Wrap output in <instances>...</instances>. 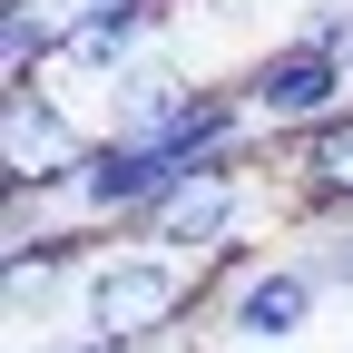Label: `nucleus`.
I'll list each match as a JSON object with an SVG mask.
<instances>
[{
	"label": "nucleus",
	"mask_w": 353,
	"mask_h": 353,
	"mask_svg": "<svg viewBox=\"0 0 353 353\" xmlns=\"http://www.w3.org/2000/svg\"><path fill=\"white\" fill-rule=\"evenodd\" d=\"M314 275H324L334 294H353V216H334V226H324V245H314Z\"/></svg>",
	"instance_id": "9"
},
{
	"label": "nucleus",
	"mask_w": 353,
	"mask_h": 353,
	"mask_svg": "<svg viewBox=\"0 0 353 353\" xmlns=\"http://www.w3.org/2000/svg\"><path fill=\"white\" fill-rule=\"evenodd\" d=\"M245 167H196V176H176V187L157 196V216H148V245H167V255H187V265H245Z\"/></svg>",
	"instance_id": "4"
},
{
	"label": "nucleus",
	"mask_w": 353,
	"mask_h": 353,
	"mask_svg": "<svg viewBox=\"0 0 353 353\" xmlns=\"http://www.w3.org/2000/svg\"><path fill=\"white\" fill-rule=\"evenodd\" d=\"M69 304H79L88 334H108L128 353H157V343H176V334L206 314V285H196L187 255H167L148 236H108L99 255L79 265V294Z\"/></svg>",
	"instance_id": "1"
},
{
	"label": "nucleus",
	"mask_w": 353,
	"mask_h": 353,
	"mask_svg": "<svg viewBox=\"0 0 353 353\" xmlns=\"http://www.w3.org/2000/svg\"><path fill=\"white\" fill-rule=\"evenodd\" d=\"M157 353H187V334H176V343H157Z\"/></svg>",
	"instance_id": "13"
},
{
	"label": "nucleus",
	"mask_w": 353,
	"mask_h": 353,
	"mask_svg": "<svg viewBox=\"0 0 353 353\" xmlns=\"http://www.w3.org/2000/svg\"><path fill=\"white\" fill-rule=\"evenodd\" d=\"M0 10H39V0H0Z\"/></svg>",
	"instance_id": "12"
},
{
	"label": "nucleus",
	"mask_w": 353,
	"mask_h": 353,
	"mask_svg": "<svg viewBox=\"0 0 353 353\" xmlns=\"http://www.w3.org/2000/svg\"><path fill=\"white\" fill-rule=\"evenodd\" d=\"M265 157L285 167V187H294V206L314 216V226L353 216V108H334L324 128H294V138H275Z\"/></svg>",
	"instance_id": "6"
},
{
	"label": "nucleus",
	"mask_w": 353,
	"mask_h": 353,
	"mask_svg": "<svg viewBox=\"0 0 353 353\" xmlns=\"http://www.w3.org/2000/svg\"><path fill=\"white\" fill-rule=\"evenodd\" d=\"M196 88H206V79L167 69V59H138V69H118V79H108V128H118V138H157V128L196 99Z\"/></svg>",
	"instance_id": "8"
},
{
	"label": "nucleus",
	"mask_w": 353,
	"mask_h": 353,
	"mask_svg": "<svg viewBox=\"0 0 353 353\" xmlns=\"http://www.w3.org/2000/svg\"><path fill=\"white\" fill-rule=\"evenodd\" d=\"M88 148H99V128H79L50 99V79L0 88V187H10V196H59L69 176L88 167Z\"/></svg>",
	"instance_id": "2"
},
{
	"label": "nucleus",
	"mask_w": 353,
	"mask_h": 353,
	"mask_svg": "<svg viewBox=\"0 0 353 353\" xmlns=\"http://www.w3.org/2000/svg\"><path fill=\"white\" fill-rule=\"evenodd\" d=\"M39 353H128V343H108V334H88V324H79V334H59V343H39Z\"/></svg>",
	"instance_id": "10"
},
{
	"label": "nucleus",
	"mask_w": 353,
	"mask_h": 353,
	"mask_svg": "<svg viewBox=\"0 0 353 353\" xmlns=\"http://www.w3.org/2000/svg\"><path fill=\"white\" fill-rule=\"evenodd\" d=\"M324 275H314V255H285V265H236L226 294H216V324H226L236 343H294L304 324L324 314Z\"/></svg>",
	"instance_id": "5"
},
{
	"label": "nucleus",
	"mask_w": 353,
	"mask_h": 353,
	"mask_svg": "<svg viewBox=\"0 0 353 353\" xmlns=\"http://www.w3.org/2000/svg\"><path fill=\"white\" fill-rule=\"evenodd\" d=\"M245 108L265 138H294V128H324L334 108H353V59L324 50V39H285V50H265L245 79Z\"/></svg>",
	"instance_id": "3"
},
{
	"label": "nucleus",
	"mask_w": 353,
	"mask_h": 353,
	"mask_svg": "<svg viewBox=\"0 0 353 353\" xmlns=\"http://www.w3.org/2000/svg\"><path fill=\"white\" fill-rule=\"evenodd\" d=\"M79 10H108V0H59V20H79Z\"/></svg>",
	"instance_id": "11"
},
{
	"label": "nucleus",
	"mask_w": 353,
	"mask_h": 353,
	"mask_svg": "<svg viewBox=\"0 0 353 353\" xmlns=\"http://www.w3.org/2000/svg\"><path fill=\"white\" fill-rule=\"evenodd\" d=\"M157 30H167V0H108V10H79L69 39H59V69H79V79H118V69L157 59Z\"/></svg>",
	"instance_id": "7"
}]
</instances>
